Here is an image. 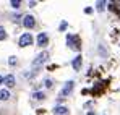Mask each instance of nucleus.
<instances>
[{
	"label": "nucleus",
	"mask_w": 120,
	"mask_h": 115,
	"mask_svg": "<svg viewBox=\"0 0 120 115\" xmlns=\"http://www.w3.org/2000/svg\"><path fill=\"white\" fill-rule=\"evenodd\" d=\"M67 45H68L71 50L80 52L81 50V39H80V36H76V34H67Z\"/></svg>",
	"instance_id": "f257e3e1"
},
{
	"label": "nucleus",
	"mask_w": 120,
	"mask_h": 115,
	"mask_svg": "<svg viewBox=\"0 0 120 115\" xmlns=\"http://www.w3.org/2000/svg\"><path fill=\"white\" fill-rule=\"evenodd\" d=\"M47 60H49V52H45V50H44V52H41L39 55L33 60V67H34V68H39L41 65H44Z\"/></svg>",
	"instance_id": "f03ea898"
},
{
	"label": "nucleus",
	"mask_w": 120,
	"mask_h": 115,
	"mask_svg": "<svg viewBox=\"0 0 120 115\" xmlns=\"http://www.w3.org/2000/svg\"><path fill=\"white\" fill-rule=\"evenodd\" d=\"M73 88H75V81H68V83H65V86H63V89L60 91L59 94V99H65L67 96H70L71 94V91H73Z\"/></svg>",
	"instance_id": "7ed1b4c3"
},
{
	"label": "nucleus",
	"mask_w": 120,
	"mask_h": 115,
	"mask_svg": "<svg viewBox=\"0 0 120 115\" xmlns=\"http://www.w3.org/2000/svg\"><path fill=\"white\" fill-rule=\"evenodd\" d=\"M31 44H33V36H31L29 33H24L20 37V41H18V45H20V47H28V45H31Z\"/></svg>",
	"instance_id": "20e7f679"
},
{
	"label": "nucleus",
	"mask_w": 120,
	"mask_h": 115,
	"mask_svg": "<svg viewBox=\"0 0 120 115\" xmlns=\"http://www.w3.org/2000/svg\"><path fill=\"white\" fill-rule=\"evenodd\" d=\"M23 26H24V28H28V29H33V28L36 26V19H34V16L26 15V16L23 18Z\"/></svg>",
	"instance_id": "39448f33"
},
{
	"label": "nucleus",
	"mask_w": 120,
	"mask_h": 115,
	"mask_svg": "<svg viewBox=\"0 0 120 115\" xmlns=\"http://www.w3.org/2000/svg\"><path fill=\"white\" fill-rule=\"evenodd\" d=\"M47 44H49V36L45 33H39L38 34V45L39 47H45Z\"/></svg>",
	"instance_id": "423d86ee"
},
{
	"label": "nucleus",
	"mask_w": 120,
	"mask_h": 115,
	"mask_svg": "<svg viewBox=\"0 0 120 115\" xmlns=\"http://www.w3.org/2000/svg\"><path fill=\"white\" fill-rule=\"evenodd\" d=\"M81 63H83V60H81V55H76V57L73 58V62H71V67H73V70H75V71H80V70H81Z\"/></svg>",
	"instance_id": "0eeeda50"
},
{
	"label": "nucleus",
	"mask_w": 120,
	"mask_h": 115,
	"mask_svg": "<svg viewBox=\"0 0 120 115\" xmlns=\"http://www.w3.org/2000/svg\"><path fill=\"white\" fill-rule=\"evenodd\" d=\"M54 114H55V115H67V114H68V107L57 105V107H54Z\"/></svg>",
	"instance_id": "6e6552de"
},
{
	"label": "nucleus",
	"mask_w": 120,
	"mask_h": 115,
	"mask_svg": "<svg viewBox=\"0 0 120 115\" xmlns=\"http://www.w3.org/2000/svg\"><path fill=\"white\" fill-rule=\"evenodd\" d=\"M3 83H5L8 88H13V86H15V76H13V75L5 76V78H3Z\"/></svg>",
	"instance_id": "1a4fd4ad"
},
{
	"label": "nucleus",
	"mask_w": 120,
	"mask_h": 115,
	"mask_svg": "<svg viewBox=\"0 0 120 115\" xmlns=\"http://www.w3.org/2000/svg\"><path fill=\"white\" fill-rule=\"evenodd\" d=\"M33 99H34V100H44V99H45V94L36 91V93H33Z\"/></svg>",
	"instance_id": "9d476101"
},
{
	"label": "nucleus",
	"mask_w": 120,
	"mask_h": 115,
	"mask_svg": "<svg viewBox=\"0 0 120 115\" xmlns=\"http://www.w3.org/2000/svg\"><path fill=\"white\" fill-rule=\"evenodd\" d=\"M8 99H10V91L2 89L0 91V100H8Z\"/></svg>",
	"instance_id": "9b49d317"
},
{
	"label": "nucleus",
	"mask_w": 120,
	"mask_h": 115,
	"mask_svg": "<svg viewBox=\"0 0 120 115\" xmlns=\"http://www.w3.org/2000/svg\"><path fill=\"white\" fill-rule=\"evenodd\" d=\"M110 5V8L112 10H117L119 11V15H120V2H112V3H109Z\"/></svg>",
	"instance_id": "f8f14e48"
},
{
	"label": "nucleus",
	"mask_w": 120,
	"mask_h": 115,
	"mask_svg": "<svg viewBox=\"0 0 120 115\" xmlns=\"http://www.w3.org/2000/svg\"><path fill=\"white\" fill-rule=\"evenodd\" d=\"M96 8H98V11H104V8H105V2H98V3H96Z\"/></svg>",
	"instance_id": "ddd939ff"
},
{
	"label": "nucleus",
	"mask_w": 120,
	"mask_h": 115,
	"mask_svg": "<svg viewBox=\"0 0 120 115\" xmlns=\"http://www.w3.org/2000/svg\"><path fill=\"white\" fill-rule=\"evenodd\" d=\"M7 39V33H5V28L0 26V41H5Z\"/></svg>",
	"instance_id": "4468645a"
},
{
	"label": "nucleus",
	"mask_w": 120,
	"mask_h": 115,
	"mask_svg": "<svg viewBox=\"0 0 120 115\" xmlns=\"http://www.w3.org/2000/svg\"><path fill=\"white\" fill-rule=\"evenodd\" d=\"M10 5H11L13 8H20L21 2H20V0H11V2H10Z\"/></svg>",
	"instance_id": "2eb2a0df"
},
{
	"label": "nucleus",
	"mask_w": 120,
	"mask_h": 115,
	"mask_svg": "<svg viewBox=\"0 0 120 115\" xmlns=\"http://www.w3.org/2000/svg\"><path fill=\"white\" fill-rule=\"evenodd\" d=\"M44 84H45V88H49V89H50V88H52V86H54V81H52V79H49V78H47V79H45V81H44Z\"/></svg>",
	"instance_id": "dca6fc26"
},
{
	"label": "nucleus",
	"mask_w": 120,
	"mask_h": 115,
	"mask_svg": "<svg viewBox=\"0 0 120 115\" xmlns=\"http://www.w3.org/2000/svg\"><path fill=\"white\" fill-rule=\"evenodd\" d=\"M8 63H10L11 67H15V65H16V57H10V60H8Z\"/></svg>",
	"instance_id": "f3484780"
},
{
	"label": "nucleus",
	"mask_w": 120,
	"mask_h": 115,
	"mask_svg": "<svg viewBox=\"0 0 120 115\" xmlns=\"http://www.w3.org/2000/svg\"><path fill=\"white\" fill-rule=\"evenodd\" d=\"M65 28H67V23H65V21H63V23H62V24H60V31H63V29H65Z\"/></svg>",
	"instance_id": "a211bd4d"
},
{
	"label": "nucleus",
	"mask_w": 120,
	"mask_h": 115,
	"mask_svg": "<svg viewBox=\"0 0 120 115\" xmlns=\"http://www.w3.org/2000/svg\"><path fill=\"white\" fill-rule=\"evenodd\" d=\"M88 115H96V112H88Z\"/></svg>",
	"instance_id": "6ab92c4d"
},
{
	"label": "nucleus",
	"mask_w": 120,
	"mask_h": 115,
	"mask_svg": "<svg viewBox=\"0 0 120 115\" xmlns=\"http://www.w3.org/2000/svg\"><path fill=\"white\" fill-rule=\"evenodd\" d=\"M2 83H3V78H2V76H0V84H2Z\"/></svg>",
	"instance_id": "aec40b11"
}]
</instances>
